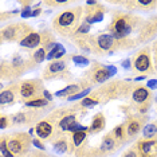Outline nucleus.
<instances>
[{
  "instance_id": "obj_22",
  "label": "nucleus",
  "mask_w": 157,
  "mask_h": 157,
  "mask_svg": "<svg viewBox=\"0 0 157 157\" xmlns=\"http://www.w3.org/2000/svg\"><path fill=\"white\" fill-rule=\"evenodd\" d=\"M70 145H69V141L66 138H59L58 141L54 142V151L56 153H66V152H70Z\"/></svg>"
},
{
  "instance_id": "obj_18",
  "label": "nucleus",
  "mask_w": 157,
  "mask_h": 157,
  "mask_svg": "<svg viewBox=\"0 0 157 157\" xmlns=\"http://www.w3.org/2000/svg\"><path fill=\"white\" fill-rule=\"evenodd\" d=\"M16 98V89H7V90H3L2 94H0V105H6V103H12Z\"/></svg>"
},
{
  "instance_id": "obj_41",
  "label": "nucleus",
  "mask_w": 157,
  "mask_h": 157,
  "mask_svg": "<svg viewBox=\"0 0 157 157\" xmlns=\"http://www.w3.org/2000/svg\"><path fill=\"white\" fill-rule=\"evenodd\" d=\"M42 12V8H35V11H33V16H38Z\"/></svg>"
},
{
  "instance_id": "obj_13",
  "label": "nucleus",
  "mask_w": 157,
  "mask_h": 157,
  "mask_svg": "<svg viewBox=\"0 0 157 157\" xmlns=\"http://www.w3.org/2000/svg\"><path fill=\"white\" fill-rule=\"evenodd\" d=\"M67 71V62L66 60H52L51 63H48L47 69L44 71V79H51L55 74H60V73H65Z\"/></svg>"
},
{
  "instance_id": "obj_24",
  "label": "nucleus",
  "mask_w": 157,
  "mask_h": 157,
  "mask_svg": "<svg viewBox=\"0 0 157 157\" xmlns=\"http://www.w3.org/2000/svg\"><path fill=\"white\" fill-rule=\"evenodd\" d=\"M48 101L46 98H38V99H33V101H28L26 102V106L27 108H44V106H47Z\"/></svg>"
},
{
  "instance_id": "obj_35",
  "label": "nucleus",
  "mask_w": 157,
  "mask_h": 157,
  "mask_svg": "<svg viewBox=\"0 0 157 157\" xmlns=\"http://www.w3.org/2000/svg\"><path fill=\"white\" fill-rule=\"evenodd\" d=\"M7 125H8V118H7V116H2L0 117V128H2V129H6Z\"/></svg>"
},
{
  "instance_id": "obj_25",
  "label": "nucleus",
  "mask_w": 157,
  "mask_h": 157,
  "mask_svg": "<svg viewBox=\"0 0 157 157\" xmlns=\"http://www.w3.org/2000/svg\"><path fill=\"white\" fill-rule=\"evenodd\" d=\"M46 58H47V55H46V50L43 47L38 48L36 51L34 52V55H33V60H34L35 63H42Z\"/></svg>"
},
{
  "instance_id": "obj_36",
  "label": "nucleus",
  "mask_w": 157,
  "mask_h": 157,
  "mask_svg": "<svg viewBox=\"0 0 157 157\" xmlns=\"http://www.w3.org/2000/svg\"><path fill=\"white\" fill-rule=\"evenodd\" d=\"M33 145H34V146H36V148H38V149H40V151H44V149H46L44 144H42V142L39 141V140H36V138H34V140H33Z\"/></svg>"
},
{
  "instance_id": "obj_23",
  "label": "nucleus",
  "mask_w": 157,
  "mask_h": 157,
  "mask_svg": "<svg viewBox=\"0 0 157 157\" xmlns=\"http://www.w3.org/2000/svg\"><path fill=\"white\" fill-rule=\"evenodd\" d=\"M86 138V132H78V133H73V137H71V144H73V148L74 146H79L82 142L85 141Z\"/></svg>"
},
{
  "instance_id": "obj_6",
  "label": "nucleus",
  "mask_w": 157,
  "mask_h": 157,
  "mask_svg": "<svg viewBox=\"0 0 157 157\" xmlns=\"http://www.w3.org/2000/svg\"><path fill=\"white\" fill-rule=\"evenodd\" d=\"M43 91L44 89L42 86L40 79H31V81H24L20 83L19 94L22 99L28 102V101H33V99H38V95Z\"/></svg>"
},
{
  "instance_id": "obj_11",
  "label": "nucleus",
  "mask_w": 157,
  "mask_h": 157,
  "mask_svg": "<svg viewBox=\"0 0 157 157\" xmlns=\"http://www.w3.org/2000/svg\"><path fill=\"white\" fill-rule=\"evenodd\" d=\"M89 77H90L91 83H103L112 77V74L108 71L106 66L95 65L93 69L89 71Z\"/></svg>"
},
{
  "instance_id": "obj_14",
  "label": "nucleus",
  "mask_w": 157,
  "mask_h": 157,
  "mask_svg": "<svg viewBox=\"0 0 157 157\" xmlns=\"http://www.w3.org/2000/svg\"><path fill=\"white\" fill-rule=\"evenodd\" d=\"M156 35H157V16L152 17L141 30V40L152 39V38H155Z\"/></svg>"
},
{
  "instance_id": "obj_28",
  "label": "nucleus",
  "mask_w": 157,
  "mask_h": 157,
  "mask_svg": "<svg viewBox=\"0 0 157 157\" xmlns=\"http://www.w3.org/2000/svg\"><path fill=\"white\" fill-rule=\"evenodd\" d=\"M98 101L97 99H94V98H91V97H85L83 99H82V105L81 106H85V108H93V106H95V105H98Z\"/></svg>"
},
{
  "instance_id": "obj_7",
  "label": "nucleus",
  "mask_w": 157,
  "mask_h": 157,
  "mask_svg": "<svg viewBox=\"0 0 157 157\" xmlns=\"http://www.w3.org/2000/svg\"><path fill=\"white\" fill-rule=\"evenodd\" d=\"M132 97H133V101L136 103L141 105V108H140L141 113H145L146 110H149V106H151V102H152V93L148 87L138 86L133 91Z\"/></svg>"
},
{
  "instance_id": "obj_26",
  "label": "nucleus",
  "mask_w": 157,
  "mask_h": 157,
  "mask_svg": "<svg viewBox=\"0 0 157 157\" xmlns=\"http://www.w3.org/2000/svg\"><path fill=\"white\" fill-rule=\"evenodd\" d=\"M138 7H142V10H152L157 7V2L155 0H138Z\"/></svg>"
},
{
  "instance_id": "obj_3",
  "label": "nucleus",
  "mask_w": 157,
  "mask_h": 157,
  "mask_svg": "<svg viewBox=\"0 0 157 157\" xmlns=\"http://www.w3.org/2000/svg\"><path fill=\"white\" fill-rule=\"evenodd\" d=\"M33 31V28L27 26L26 23H15L8 27H4L2 30V40H19L22 42L24 38H27Z\"/></svg>"
},
{
  "instance_id": "obj_15",
  "label": "nucleus",
  "mask_w": 157,
  "mask_h": 157,
  "mask_svg": "<svg viewBox=\"0 0 157 157\" xmlns=\"http://www.w3.org/2000/svg\"><path fill=\"white\" fill-rule=\"evenodd\" d=\"M35 130H36L38 137H40V138H48L52 134V132H54V128H52V125L50 124L48 121H40V122H38L36 128H35Z\"/></svg>"
},
{
  "instance_id": "obj_8",
  "label": "nucleus",
  "mask_w": 157,
  "mask_h": 157,
  "mask_svg": "<svg viewBox=\"0 0 157 157\" xmlns=\"http://www.w3.org/2000/svg\"><path fill=\"white\" fill-rule=\"evenodd\" d=\"M122 42L117 40L114 39L112 35H108V34H102L97 36L94 42V46L97 50H101V51H110V54L114 51V50L117 48H122V46H121Z\"/></svg>"
},
{
  "instance_id": "obj_9",
  "label": "nucleus",
  "mask_w": 157,
  "mask_h": 157,
  "mask_svg": "<svg viewBox=\"0 0 157 157\" xmlns=\"http://www.w3.org/2000/svg\"><path fill=\"white\" fill-rule=\"evenodd\" d=\"M146 122V116L144 117H132L126 121L124 129H125V136H126V140H129V137H134L136 134H138V132L141 129H144Z\"/></svg>"
},
{
  "instance_id": "obj_32",
  "label": "nucleus",
  "mask_w": 157,
  "mask_h": 157,
  "mask_svg": "<svg viewBox=\"0 0 157 157\" xmlns=\"http://www.w3.org/2000/svg\"><path fill=\"white\" fill-rule=\"evenodd\" d=\"M89 130V128L87 126H82V125H73L71 126V129L70 132H73V133H78V132H87Z\"/></svg>"
},
{
  "instance_id": "obj_12",
  "label": "nucleus",
  "mask_w": 157,
  "mask_h": 157,
  "mask_svg": "<svg viewBox=\"0 0 157 157\" xmlns=\"http://www.w3.org/2000/svg\"><path fill=\"white\" fill-rule=\"evenodd\" d=\"M136 146L141 157H157V140L138 141Z\"/></svg>"
},
{
  "instance_id": "obj_17",
  "label": "nucleus",
  "mask_w": 157,
  "mask_h": 157,
  "mask_svg": "<svg viewBox=\"0 0 157 157\" xmlns=\"http://www.w3.org/2000/svg\"><path fill=\"white\" fill-rule=\"evenodd\" d=\"M103 128H105V117H103V114L102 113L95 114L94 118H93L90 130L93 133H99L101 130H103Z\"/></svg>"
},
{
  "instance_id": "obj_31",
  "label": "nucleus",
  "mask_w": 157,
  "mask_h": 157,
  "mask_svg": "<svg viewBox=\"0 0 157 157\" xmlns=\"http://www.w3.org/2000/svg\"><path fill=\"white\" fill-rule=\"evenodd\" d=\"M91 90L90 89H85L83 91H81V93H78V94H75V95H71V97H69V101H75V99H79V98H83L86 94H89Z\"/></svg>"
},
{
  "instance_id": "obj_34",
  "label": "nucleus",
  "mask_w": 157,
  "mask_h": 157,
  "mask_svg": "<svg viewBox=\"0 0 157 157\" xmlns=\"http://www.w3.org/2000/svg\"><path fill=\"white\" fill-rule=\"evenodd\" d=\"M146 87L149 90H153V89H157V79H149L146 82Z\"/></svg>"
},
{
  "instance_id": "obj_2",
  "label": "nucleus",
  "mask_w": 157,
  "mask_h": 157,
  "mask_svg": "<svg viewBox=\"0 0 157 157\" xmlns=\"http://www.w3.org/2000/svg\"><path fill=\"white\" fill-rule=\"evenodd\" d=\"M133 19L129 15H122L120 13L117 17H114L112 24H110V31H112V36L114 39H124L128 36V34H130V31L133 30Z\"/></svg>"
},
{
  "instance_id": "obj_43",
  "label": "nucleus",
  "mask_w": 157,
  "mask_h": 157,
  "mask_svg": "<svg viewBox=\"0 0 157 157\" xmlns=\"http://www.w3.org/2000/svg\"><path fill=\"white\" fill-rule=\"evenodd\" d=\"M156 102H157V95H156Z\"/></svg>"
},
{
  "instance_id": "obj_16",
  "label": "nucleus",
  "mask_w": 157,
  "mask_h": 157,
  "mask_svg": "<svg viewBox=\"0 0 157 157\" xmlns=\"http://www.w3.org/2000/svg\"><path fill=\"white\" fill-rule=\"evenodd\" d=\"M77 124V116L74 113H66L62 118L59 120V129L62 132L70 130L73 125Z\"/></svg>"
},
{
  "instance_id": "obj_38",
  "label": "nucleus",
  "mask_w": 157,
  "mask_h": 157,
  "mask_svg": "<svg viewBox=\"0 0 157 157\" xmlns=\"http://www.w3.org/2000/svg\"><path fill=\"white\" fill-rule=\"evenodd\" d=\"M106 69H108V71L112 74V75L117 74V67H114V66H106Z\"/></svg>"
},
{
  "instance_id": "obj_33",
  "label": "nucleus",
  "mask_w": 157,
  "mask_h": 157,
  "mask_svg": "<svg viewBox=\"0 0 157 157\" xmlns=\"http://www.w3.org/2000/svg\"><path fill=\"white\" fill-rule=\"evenodd\" d=\"M20 16L23 17V19H27V17H31L33 16V11H31V8H24L22 13H20Z\"/></svg>"
},
{
  "instance_id": "obj_29",
  "label": "nucleus",
  "mask_w": 157,
  "mask_h": 157,
  "mask_svg": "<svg viewBox=\"0 0 157 157\" xmlns=\"http://www.w3.org/2000/svg\"><path fill=\"white\" fill-rule=\"evenodd\" d=\"M121 157H141V156H140V153H138L137 146H133V148L128 149L126 152H124Z\"/></svg>"
},
{
  "instance_id": "obj_10",
  "label": "nucleus",
  "mask_w": 157,
  "mask_h": 157,
  "mask_svg": "<svg viewBox=\"0 0 157 157\" xmlns=\"http://www.w3.org/2000/svg\"><path fill=\"white\" fill-rule=\"evenodd\" d=\"M121 144L117 141V138L114 137L113 132L109 134H106L105 137L102 138V142L98 148V153H99V157H105V156H109L112 155L113 152H116V149L118 148Z\"/></svg>"
},
{
  "instance_id": "obj_37",
  "label": "nucleus",
  "mask_w": 157,
  "mask_h": 157,
  "mask_svg": "<svg viewBox=\"0 0 157 157\" xmlns=\"http://www.w3.org/2000/svg\"><path fill=\"white\" fill-rule=\"evenodd\" d=\"M122 67L125 70H129L132 67V63H130V59H124L122 60Z\"/></svg>"
},
{
  "instance_id": "obj_19",
  "label": "nucleus",
  "mask_w": 157,
  "mask_h": 157,
  "mask_svg": "<svg viewBox=\"0 0 157 157\" xmlns=\"http://www.w3.org/2000/svg\"><path fill=\"white\" fill-rule=\"evenodd\" d=\"M66 54V50L60 43H55V46L52 47V50H50V52L47 54V60H52V59H60L63 55Z\"/></svg>"
},
{
  "instance_id": "obj_27",
  "label": "nucleus",
  "mask_w": 157,
  "mask_h": 157,
  "mask_svg": "<svg viewBox=\"0 0 157 157\" xmlns=\"http://www.w3.org/2000/svg\"><path fill=\"white\" fill-rule=\"evenodd\" d=\"M71 59H73L74 63L81 65V66H86V65L90 63V60H89L86 56H82V55H73V56H71Z\"/></svg>"
},
{
  "instance_id": "obj_40",
  "label": "nucleus",
  "mask_w": 157,
  "mask_h": 157,
  "mask_svg": "<svg viewBox=\"0 0 157 157\" xmlns=\"http://www.w3.org/2000/svg\"><path fill=\"white\" fill-rule=\"evenodd\" d=\"M2 157H13V155L10 151H6V152H2Z\"/></svg>"
},
{
  "instance_id": "obj_20",
  "label": "nucleus",
  "mask_w": 157,
  "mask_h": 157,
  "mask_svg": "<svg viewBox=\"0 0 157 157\" xmlns=\"http://www.w3.org/2000/svg\"><path fill=\"white\" fill-rule=\"evenodd\" d=\"M78 93H81L79 91V85H77V83H73V85H69L65 89H62V90H59V91H56L55 93V95L56 97H66V95H75L78 94Z\"/></svg>"
},
{
  "instance_id": "obj_1",
  "label": "nucleus",
  "mask_w": 157,
  "mask_h": 157,
  "mask_svg": "<svg viewBox=\"0 0 157 157\" xmlns=\"http://www.w3.org/2000/svg\"><path fill=\"white\" fill-rule=\"evenodd\" d=\"M81 12H82L81 8H73V10H69V11L60 12L54 19V22H52L54 30L58 31L60 35H65V36L71 35L74 31H77Z\"/></svg>"
},
{
  "instance_id": "obj_30",
  "label": "nucleus",
  "mask_w": 157,
  "mask_h": 157,
  "mask_svg": "<svg viewBox=\"0 0 157 157\" xmlns=\"http://www.w3.org/2000/svg\"><path fill=\"white\" fill-rule=\"evenodd\" d=\"M89 31H90V24L86 23V22H83V23H82L79 27L77 28L75 34H77V35H78V34H87Z\"/></svg>"
},
{
  "instance_id": "obj_21",
  "label": "nucleus",
  "mask_w": 157,
  "mask_h": 157,
  "mask_svg": "<svg viewBox=\"0 0 157 157\" xmlns=\"http://www.w3.org/2000/svg\"><path fill=\"white\" fill-rule=\"evenodd\" d=\"M103 19V12L102 10H89L87 12V16H86V23L91 24V23H95V22H101Z\"/></svg>"
},
{
  "instance_id": "obj_5",
  "label": "nucleus",
  "mask_w": 157,
  "mask_h": 157,
  "mask_svg": "<svg viewBox=\"0 0 157 157\" xmlns=\"http://www.w3.org/2000/svg\"><path fill=\"white\" fill-rule=\"evenodd\" d=\"M33 142L28 134L26 133H16L12 134L11 138L7 141V146H8V151L12 153V155L16 156H22L26 152H28V148H30V144Z\"/></svg>"
},
{
  "instance_id": "obj_42",
  "label": "nucleus",
  "mask_w": 157,
  "mask_h": 157,
  "mask_svg": "<svg viewBox=\"0 0 157 157\" xmlns=\"http://www.w3.org/2000/svg\"><path fill=\"white\" fill-rule=\"evenodd\" d=\"M142 79H145V75H141V77H136V78H134V81H136V82H138V81H142Z\"/></svg>"
},
{
  "instance_id": "obj_4",
  "label": "nucleus",
  "mask_w": 157,
  "mask_h": 157,
  "mask_svg": "<svg viewBox=\"0 0 157 157\" xmlns=\"http://www.w3.org/2000/svg\"><path fill=\"white\" fill-rule=\"evenodd\" d=\"M153 65L155 63L152 60V51L149 47L142 48L133 58V67H134V71H137V73H141V74L153 73L155 71Z\"/></svg>"
},
{
  "instance_id": "obj_39",
  "label": "nucleus",
  "mask_w": 157,
  "mask_h": 157,
  "mask_svg": "<svg viewBox=\"0 0 157 157\" xmlns=\"http://www.w3.org/2000/svg\"><path fill=\"white\" fill-rule=\"evenodd\" d=\"M43 94H44V98L47 99V101H52V95L50 94V93H48L47 90H44V91H43Z\"/></svg>"
}]
</instances>
